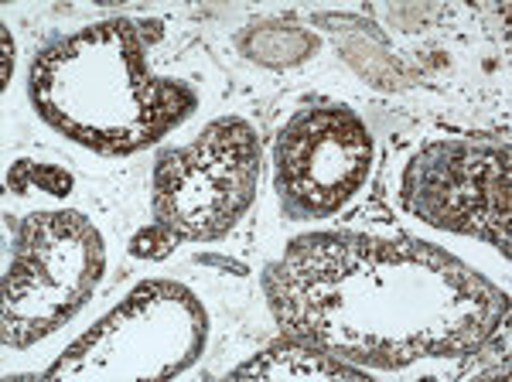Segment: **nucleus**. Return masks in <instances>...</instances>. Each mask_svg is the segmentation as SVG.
Returning <instances> with one entry per match:
<instances>
[{
	"label": "nucleus",
	"mask_w": 512,
	"mask_h": 382,
	"mask_svg": "<svg viewBox=\"0 0 512 382\" xmlns=\"http://www.w3.org/2000/svg\"><path fill=\"white\" fill-rule=\"evenodd\" d=\"M263 290L284 338L373 369L475 355L509 314L506 297L454 256L362 232L294 239Z\"/></svg>",
	"instance_id": "nucleus-1"
},
{
	"label": "nucleus",
	"mask_w": 512,
	"mask_h": 382,
	"mask_svg": "<svg viewBox=\"0 0 512 382\" xmlns=\"http://www.w3.org/2000/svg\"><path fill=\"white\" fill-rule=\"evenodd\" d=\"M158 21H103L48 41L31 65L35 110L96 154H134L185 123L195 89L151 72Z\"/></svg>",
	"instance_id": "nucleus-2"
},
{
	"label": "nucleus",
	"mask_w": 512,
	"mask_h": 382,
	"mask_svg": "<svg viewBox=\"0 0 512 382\" xmlns=\"http://www.w3.org/2000/svg\"><path fill=\"white\" fill-rule=\"evenodd\" d=\"M103 267V236L86 215H28L14 232V256L4 273V345L28 348L76 318Z\"/></svg>",
	"instance_id": "nucleus-3"
},
{
	"label": "nucleus",
	"mask_w": 512,
	"mask_h": 382,
	"mask_svg": "<svg viewBox=\"0 0 512 382\" xmlns=\"http://www.w3.org/2000/svg\"><path fill=\"white\" fill-rule=\"evenodd\" d=\"M260 185V140L239 116H222L188 147L154 164V222L181 243H212L246 215Z\"/></svg>",
	"instance_id": "nucleus-4"
},
{
	"label": "nucleus",
	"mask_w": 512,
	"mask_h": 382,
	"mask_svg": "<svg viewBox=\"0 0 512 382\" xmlns=\"http://www.w3.org/2000/svg\"><path fill=\"white\" fill-rule=\"evenodd\" d=\"M205 348V311L192 290L181 284L137 287L117 311L82 335L48 379L65 376H120V379H164L178 376Z\"/></svg>",
	"instance_id": "nucleus-5"
},
{
	"label": "nucleus",
	"mask_w": 512,
	"mask_h": 382,
	"mask_svg": "<svg viewBox=\"0 0 512 382\" xmlns=\"http://www.w3.org/2000/svg\"><path fill=\"white\" fill-rule=\"evenodd\" d=\"M512 164L506 137L434 140L410 157L400 202L434 229L485 239L509 256Z\"/></svg>",
	"instance_id": "nucleus-6"
},
{
	"label": "nucleus",
	"mask_w": 512,
	"mask_h": 382,
	"mask_svg": "<svg viewBox=\"0 0 512 382\" xmlns=\"http://www.w3.org/2000/svg\"><path fill=\"white\" fill-rule=\"evenodd\" d=\"M373 134L349 106L297 110L274 147V188L287 219H328L359 195L373 168Z\"/></svg>",
	"instance_id": "nucleus-7"
},
{
	"label": "nucleus",
	"mask_w": 512,
	"mask_h": 382,
	"mask_svg": "<svg viewBox=\"0 0 512 382\" xmlns=\"http://www.w3.org/2000/svg\"><path fill=\"white\" fill-rule=\"evenodd\" d=\"M233 379H366V372L321 352V348L284 338L280 345L239 365Z\"/></svg>",
	"instance_id": "nucleus-8"
},
{
	"label": "nucleus",
	"mask_w": 512,
	"mask_h": 382,
	"mask_svg": "<svg viewBox=\"0 0 512 382\" xmlns=\"http://www.w3.org/2000/svg\"><path fill=\"white\" fill-rule=\"evenodd\" d=\"M318 48V38L294 24H263L256 31V45L250 48V58H260L267 65H294L304 62Z\"/></svg>",
	"instance_id": "nucleus-9"
},
{
	"label": "nucleus",
	"mask_w": 512,
	"mask_h": 382,
	"mask_svg": "<svg viewBox=\"0 0 512 382\" xmlns=\"http://www.w3.org/2000/svg\"><path fill=\"white\" fill-rule=\"evenodd\" d=\"M7 185L18 188V195H28L31 188H45L48 195H69L72 178L59 171L55 164H35V161H18L14 171L7 174Z\"/></svg>",
	"instance_id": "nucleus-10"
},
{
	"label": "nucleus",
	"mask_w": 512,
	"mask_h": 382,
	"mask_svg": "<svg viewBox=\"0 0 512 382\" xmlns=\"http://www.w3.org/2000/svg\"><path fill=\"white\" fill-rule=\"evenodd\" d=\"M181 239L175 236L171 229H164L154 222L151 229H144L140 236H134V243H130V253L134 256H144V260H164V256L175 253V246Z\"/></svg>",
	"instance_id": "nucleus-11"
},
{
	"label": "nucleus",
	"mask_w": 512,
	"mask_h": 382,
	"mask_svg": "<svg viewBox=\"0 0 512 382\" xmlns=\"http://www.w3.org/2000/svg\"><path fill=\"white\" fill-rule=\"evenodd\" d=\"M0 38H4V86L11 82V65H14V41H11V31L7 28H0Z\"/></svg>",
	"instance_id": "nucleus-12"
}]
</instances>
